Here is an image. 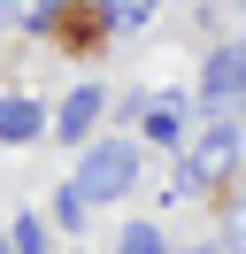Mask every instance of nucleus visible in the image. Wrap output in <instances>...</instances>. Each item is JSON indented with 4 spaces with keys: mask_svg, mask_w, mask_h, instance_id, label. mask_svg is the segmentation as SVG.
<instances>
[{
    "mask_svg": "<svg viewBox=\"0 0 246 254\" xmlns=\"http://www.w3.org/2000/svg\"><path fill=\"white\" fill-rule=\"evenodd\" d=\"M231 162H239V124H231V116H215V124L184 146V170H192V177H215V170H231Z\"/></svg>",
    "mask_w": 246,
    "mask_h": 254,
    "instance_id": "nucleus-2",
    "label": "nucleus"
},
{
    "mask_svg": "<svg viewBox=\"0 0 246 254\" xmlns=\"http://www.w3.org/2000/svg\"><path fill=\"white\" fill-rule=\"evenodd\" d=\"M39 131H46V108H39V100H23V93H15V100H0V139H8V146L39 139Z\"/></svg>",
    "mask_w": 246,
    "mask_h": 254,
    "instance_id": "nucleus-5",
    "label": "nucleus"
},
{
    "mask_svg": "<svg viewBox=\"0 0 246 254\" xmlns=\"http://www.w3.org/2000/svg\"><path fill=\"white\" fill-rule=\"evenodd\" d=\"M131 185H138V146L131 139H108V146H85V162H77V177H69V200L77 208L123 200Z\"/></svg>",
    "mask_w": 246,
    "mask_h": 254,
    "instance_id": "nucleus-1",
    "label": "nucleus"
},
{
    "mask_svg": "<svg viewBox=\"0 0 246 254\" xmlns=\"http://www.w3.org/2000/svg\"><path fill=\"white\" fill-rule=\"evenodd\" d=\"M100 100H108L100 85H69V100H62V108H54V131H62V139L77 146V139H85L92 124H100Z\"/></svg>",
    "mask_w": 246,
    "mask_h": 254,
    "instance_id": "nucleus-4",
    "label": "nucleus"
},
{
    "mask_svg": "<svg viewBox=\"0 0 246 254\" xmlns=\"http://www.w3.org/2000/svg\"><path fill=\"white\" fill-rule=\"evenodd\" d=\"M146 139H162V146H177V139H184V116H177V100H154V108H146Z\"/></svg>",
    "mask_w": 246,
    "mask_h": 254,
    "instance_id": "nucleus-7",
    "label": "nucleus"
},
{
    "mask_svg": "<svg viewBox=\"0 0 246 254\" xmlns=\"http://www.w3.org/2000/svg\"><path fill=\"white\" fill-rule=\"evenodd\" d=\"M146 16H154V0H100V23H108V31H138Z\"/></svg>",
    "mask_w": 246,
    "mask_h": 254,
    "instance_id": "nucleus-6",
    "label": "nucleus"
},
{
    "mask_svg": "<svg viewBox=\"0 0 246 254\" xmlns=\"http://www.w3.org/2000/svg\"><path fill=\"white\" fill-rule=\"evenodd\" d=\"M123 254H169L154 223H123Z\"/></svg>",
    "mask_w": 246,
    "mask_h": 254,
    "instance_id": "nucleus-8",
    "label": "nucleus"
},
{
    "mask_svg": "<svg viewBox=\"0 0 246 254\" xmlns=\"http://www.w3.org/2000/svg\"><path fill=\"white\" fill-rule=\"evenodd\" d=\"M239 77H246V62H239V47H215V54H208V69H200V100L231 116V100H239Z\"/></svg>",
    "mask_w": 246,
    "mask_h": 254,
    "instance_id": "nucleus-3",
    "label": "nucleus"
},
{
    "mask_svg": "<svg viewBox=\"0 0 246 254\" xmlns=\"http://www.w3.org/2000/svg\"><path fill=\"white\" fill-rule=\"evenodd\" d=\"M8 239H15V254H46V231H39L31 216H15V231H8Z\"/></svg>",
    "mask_w": 246,
    "mask_h": 254,
    "instance_id": "nucleus-9",
    "label": "nucleus"
}]
</instances>
